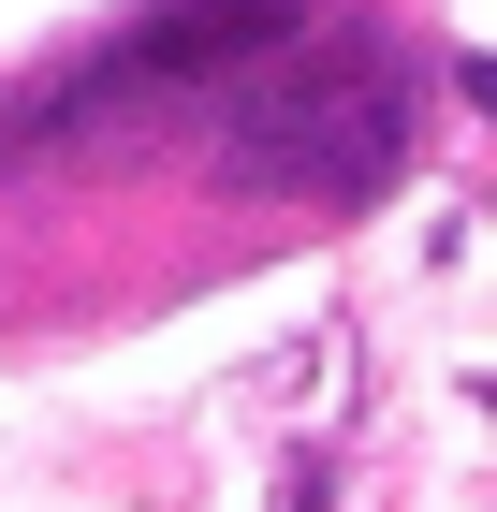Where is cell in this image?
Instances as JSON below:
<instances>
[{
    "mask_svg": "<svg viewBox=\"0 0 497 512\" xmlns=\"http://www.w3.org/2000/svg\"><path fill=\"white\" fill-rule=\"evenodd\" d=\"M410 161V59L381 30H293L278 74H234L220 191L249 205H366Z\"/></svg>",
    "mask_w": 497,
    "mask_h": 512,
    "instance_id": "1",
    "label": "cell"
},
{
    "mask_svg": "<svg viewBox=\"0 0 497 512\" xmlns=\"http://www.w3.org/2000/svg\"><path fill=\"white\" fill-rule=\"evenodd\" d=\"M293 30H307V0H161L147 30H117L103 59L74 74L59 118H117V103H161V88H234L249 59H278Z\"/></svg>",
    "mask_w": 497,
    "mask_h": 512,
    "instance_id": "2",
    "label": "cell"
},
{
    "mask_svg": "<svg viewBox=\"0 0 497 512\" xmlns=\"http://www.w3.org/2000/svg\"><path fill=\"white\" fill-rule=\"evenodd\" d=\"M468 103H483V118H497V59H468Z\"/></svg>",
    "mask_w": 497,
    "mask_h": 512,
    "instance_id": "3",
    "label": "cell"
}]
</instances>
